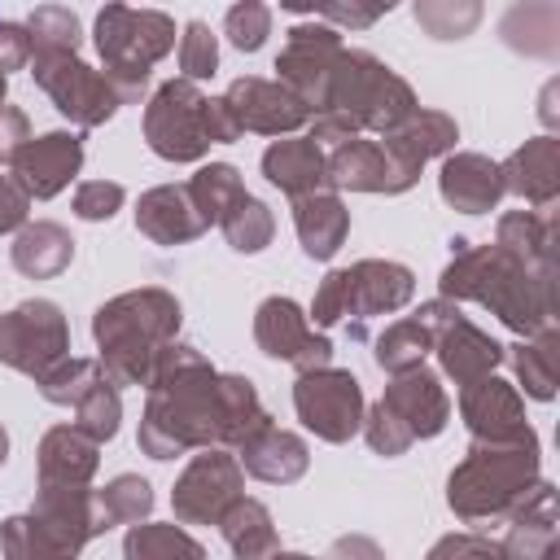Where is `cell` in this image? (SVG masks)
Returning <instances> with one entry per match:
<instances>
[{
    "label": "cell",
    "instance_id": "cell-16",
    "mask_svg": "<svg viewBox=\"0 0 560 560\" xmlns=\"http://www.w3.org/2000/svg\"><path fill=\"white\" fill-rule=\"evenodd\" d=\"M223 105L236 122V131H258V136H293L298 127L311 122V109L276 79H258V74H241L228 83Z\"/></svg>",
    "mask_w": 560,
    "mask_h": 560
},
{
    "label": "cell",
    "instance_id": "cell-37",
    "mask_svg": "<svg viewBox=\"0 0 560 560\" xmlns=\"http://www.w3.org/2000/svg\"><path fill=\"white\" fill-rule=\"evenodd\" d=\"M184 188H188V197H192V206H197V214H201L206 228L219 223L245 197V179H241V171L232 162H206Z\"/></svg>",
    "mask_w": 560,
    "mask_h": 560
},
{
    "label": "cell",
    "instance_id": "cell-19",
    "mask_svg": "<svg viewBox=\"0 0 560 560\" xmlns=\"http://www.w3.org/2000/svg\"><path fill=\"white\" fill-rule=\"evenodd\" d=\"M381 402L402 420V429L411 433V442H420V438H438V433L446 429V420H451V398H446L438 372H429L424 363L411 368V372L389 376Z\"/></svg>",
    "mask_w": 560,
    "mask_h": 560
},
{
    "label": "cell",
    "instance_id": "cell-52",
    "mask_svg": "<svg viewBox=\"0 0 560 560\" xmlns=\"http://www.w3.org/2000/svg\"><path fill=\"white\" fill-rule=\"evenodd\" d=\"M26 144H31V122H26V114L13 109V105H4V109H0V166H13Z\"/></svg>",
    "mask_w": 560,
    "mask_h": 560
},
{
    "label": "cell",
    "instance_id": "cell-4",
    "mask_svg": "<svg viewBox=\"0 0 560 560\" xmlns=\"http://www.w3.org/2000/svg\"><path fill=\"white\" fill-rule=\"evenodd\" d=\"M542 481L538 433L521 429L503 442H472L468 455L446 477V503L464 525H494L508 521L525 494Z\"/></svg>",
    "mask_w": 560,
    "mask_h": 560
},
{
    "label": "cell",
    "instance_id": "cell-23",
    "mask_svg": "<svg viewBox=\"0 0 560 560\" xmlns=\"http://www.w3.org/2000/svg\"><path fill=\"white\" fill-rule=\"evenodd\" d=\"M96 468H101V442H92L79 424H57L39 438L35 486H92Z\"/></svg>",
    "mask_w": 560,
    "mask_h": 560
},
{
    "label": "cell",
    "instance_id": "cell-48",
    "mask_svg": "<svg viewBox=\"0 0 560 560\" xmlns=\"http://www.w3.org/2000/svg\"><path fill=\"white\" fill-rule=\"evenodd\" d=\"M122 201H127V192H122V184H114V179H88V184L74 188V214H79L83 223H105V219H114V214L122 210Z\"/></svg>",
    "mask_w": 560,
    "mask_h": 560
},
{
    "label": "cell",
    "instance_id": "cell-47",
    "mask_svg": "<svg viewBox=\"0 0 560 560\" xmlns=\"http://www.w3.org/2000/svg\"><path fill=\"white\" fill-rule=\"evenodd\" d=\"M359 433H363V438H368V446H372L376 455H385V459H398V455H407V446H411V433L402 429V420H398L381 398L363 411Z\"/></svg>",
    "mask_w": 560,
    "mask_h": 560
},
{
    "label": "cell",
    "instance_id": "cell-20",
    "mask_svg": "<svg viewBox=\"0 0 560 560\" xmlns=\"http://www.w3.org/2000/svg\"><path fill=\"white\" fill-rule=\"evenodd\" d=\"M459 416H464L472 442H503V438H516L521 429H529L516 385L499 381L494 372L472 385H459Z\"/></svg>",
    "mask_w": 560,
    "mask_h": 560
},
{
    "label": "cell",
    "instance_id": "cell-35",
    "mask_svg": "<svg viewBox=\"0 0 560 560\" xmlns=\"http://www.w3.org/2000/svg\"><path fill=\"white\" fill-rule=\"evenodd\" d=\"M122 560H206V547L175 521H140L122 538Z\"/></svg>",
    "mask_w": 560,
    "mask_h": 560
},
{
    "label": "cell",
    "instance_id": "cell-33",
    "mask_svg": "<svg viewBox=\"0 0 560 560\" xmlns=\"http://www.w3.org/2000/svg\"><path fill=\"white\" fill-rule=\"evenodd\" d=\"M503 359L512 363L516 385L534 402H551L556 398V368H560V337H556V328H542L534 337H521L516 346H503Z\"/></svg>",
    "mask_w": 560,
    "mask_h": 560
},
{
    "label": "cell",
    "instance_id": "cell-38",
    "mask_svg": "<svg viewBox=\"0 0 560 560\" xmlns=\"http://www.w3.org/2000/svg\"><path fill=\"white\" fill-rule=\"evenodd\" d=\"M429 350H433V332L411 315V319H394V324H385V332L376 337L372 359H376V368H381V372L398 376V372L420 368Z\"/></svg>",
    "mask_w": 560,
    "mask_h": 560
},
{
    "label": "cell",
    "instance_id": "cell-13",
    "mask_svg": "<svg viewBox=\"0 0 560 560\" xmlns=\"http://www.w3.org/2000/svg\"><path fill=\"white\" fill-rule=\"evenodd\" d=\"M341 48L346 44H341L337 26H324L315 18L289 26V39L276 57V70H280L276 83H284L311 109V118L324 114V105H328V83H332V66H337Z\"/></svg>",
    "mask_w": 560,
    "mask_h": 560
},
{
    "label": "cell",
    "instance_id": "cell-5",
    "mask_svg": "<svg viewBox=\"0 0 560 560\" xmlns=\"http://www.w3.org/2000/svg\"><path fill=\"white\" fill-rule=\"evenodd\" d=\"M175 48V18L162 9H131V4H105L96 13V52L101 74L114 88L118 105H136L149 88L153 66Z\"/></svg>",
    "mask_w": 560,
    "mask_h": 560
},
{
    "label": "cell",
    "instance_id": "cell-51",
    "mask_svg": "<svg viewBox=\"0 0 560 560\" xmlns=\"http://www.w3.org/2000/svg\"><path fill=\"white\" fill-rule=\"evenodd\" d=\"M22 66H31V35H26V22L0 18V74L9 79V70H22Z\"/></svg>",
    "mask_w": 560,
    "mask_h": 560
},
{
    "label": "cell",
    "instance_id": "cell-30",
    "mask_svg": "<svg viewBox=\"0 0 560 560\" xmlns=\"http://www.w3.org/2000/svg\"><path fill=\"white\" fill-rule=\"evenodd\" d=\"M494 245L525 267H556V219L551 210H508L499 214Z\"/></svg>",
    "mask_w": 560,
    "mask_h": 560
},
{
    "label": "cell",
    "instance_id": "cell-1",
    "mask_svg": "<svg viewBox=\"0 0 560 560\" xmlns=\"http://www.w3.org/2000/svg\"><path fill=\"white\" fill-rule=\"evenodd\" d=\"M144 389L149 402L136 442L149 459H175L206 446L236 451L262 424H271L254 381L236 372H214L210 359L188 341H171L158 354Z\"/></svg>",
    "mask_w": 560,
    "mask_h": 560
},
{
    "label": "cell",
    "instance_id": "cell-42",
    "mask_svg": "<svg viewBox=\"0 0 560 560\" xmlns=\"http://www.w3.org/2000/svg\"><path fill=\"white\" fill-rule=\"evenodd\" d=\"M416 22L433 39H464L481 22V4L477 0H420Z\"/></svg>",
    "mask_w": 560,
    "mask_h": 560
},
{
    "label": "cell",
    "instance_id": "cell-46",
    "mask_svg": "<svg viewBox=\"0 0 560 560\" xmlns=\"http://www.w3.org/2000/svg\"><path fill=\"white\" fill-rule=\"evenodd\" d=\"M223 35H228L232 48H241V52H258V48L267 44V35H271V9L258 4V0H241V4H232V9L223 13Z\"/></svg>",
    "mask_w": 560,
    "mask_h": 560
},
{
    "label": "cell",
    "instance_id": "cell-45",
    "mask_svg": "<svg viewBox=\"0 0 560 560\" xmlns=\"http://www.w3.org/2000/svg\"><path fill=\"white\" fill-rule=\"evenodd\" d=\"M219 70V39L210 35L206 22H184V35H179V79L188 83H201V79H214Z\"/></svg>",
    "mask_w": 560,
    "mask_h": 560
},
{
    "label": "cell",
    "instance_id": "cell-27",
    "mask_svg": "<svg viewBox=\"0 0 560 560\" xmlns=\"http://www.w3.org/2000/svg\"><path fill=\"white\" fill-rule=\"evenodd\" d=\"M503 556L508 560H551L556 551V486L538 481L525 503L508 516V534H503Z\"/></svg>",
    "mask_w": 560,
    "mask_h": 560
},
{
    "label": "cell",
    "instance_id": "cell-18",
    "mask_svg": "<svg viewBox=\"0 0 560 560\" xmlns=\"http://www.w3.org/2000/svg\"><path fill=\"white\" fill-rule=\"evenodd\" d=\"M83 166V136L79 131H44L31 136V144L13 162V179L31 201L57 197Z\"/></svg>",
    "mask_w": 560,
    "mask_h": 560
},
{
    "label": "cell",
    "instance_id": "cell-60",
    "mask_svg": "<svg viewBox=\"0 0 560 560\" xmlns=\"http://www.w3.org/2000/svg\"><path fill=\"white\" fill-rule=\"evenodd\" d=\"M486 560H508V556H503V547H494V551H490Z\"/></svg>",
    "mask_w": 560,
    "mask_h": 560
},
{
    "label": "cell",
    "instance_id": "cell-14",
    "mask_svg": "<svg viewBox=\"0 0 560 560\" xmlns=\"http://www.w3.org/2000/svg\"><path fill=\"white\" fill-rule=\"evenodd\" d=\"M35 83L48 92V101L57 105V114H66L74 127H101L118 114V96L105 83L101 70H92L79 57H35L31 61Z\"/></svg>",
    "mask_w": 560,
    "mask_h": 560
},
{
    "label": "cell",
    "instance_id": "cell-59",
    "mask_svg": "<svg viewBox=\"0 0 560 560\" xmlns=\"http://www.w3.org/2000/svg\"><path fill=\"white\" fill-rule=\"evenodd\" d=\"M4 96H9V79L0 74V109H4Z\"/></svg>",
    "mask_w": 560,
    "mask_h": 560
},
{
    "label": "cell",
    "instance_id": "cell-50",
    "mask_svg": "<svg viewBox=\"0 0 560 560\" xmlns=\"http://www.w3.org/2000/svg\"><path fill=\"white\" fill-rule=\"evenodd\" d=\"M494 547H499L494 538H481V534H472V529H459V534L438 538L424 560H486Z\"/></svg>",
    "mask_w": 560,
    "mask_h": 560
},
{
    "label": "cell",
    "instance_id": "cell-53",
    "mask_svg": "<svg viewBox=\"0 0 560 560\" xmlns=\"http://www.w3.org/2000/svg\"><path fill=\"white\" fill-rule=\"evenodd\" d=\"M26 214H31V197L22 192V184L13 175H0V236L22 232Z\"/></svg>",
    "mask_w": 560,
    "mask_h": 560
},
{
    "label": "cell",
    "instance_id": "cell-24",
    "mask_svg": "<svg viewBox=\"0 0 560 560\" xmlns=\"http://www.w3.org/2000/svg\"><path fill=\"white\" fill-rule=\"evenodd\" d=\"M262 175H267V184H276L289 201L311 197V192H332V188H328V153H324L311 136H284V140L267 144V153H262Z\"/></svg>",
    "mask_w": 560,
    "mask_h": 560
},
{
    "label": "cell",
    "instance_id": "cell-43",
    "mask_svg": "<svg viewBox=\"0 0 560 560\" xmlns=\"http://www.w3.org/2000/svg\"><path fill=\"white\" fill-rule=\"evenodd\" d=\"M118 420H122V398H118V389L101 376L79 402H74V424L92 438V442H109L114 433H118Z\"/></svg>",
    "mask_w": 560,
    "mask_h": 560
},
{
    "label": "cell",
    "instance_id": "cell-10",
    "mask_svg": "<svg viewBox=\"0 0 560 560\" xmlns=\"http://www.w3.org/2000/svg\"><path fill=\"white\" fill-rule=\"evenodd\" d=\"M416 319L433 332V354H438L442 372L455 385H472V381L490 376L503 363V346L490 332H481L455 302H446V298L420 302L416 306Z\"/></svg>",
    "mask_w": 560,
    "mask_h": 560
},
{
    "label": "cell",
    "instance_id": "cell-40",
    "mask_svg": "<svg viewBox=\"0 0 560 560\" xmlns=\"http://www.w3.org/2000/svg\"><path fill=\"white\" fill-rule=\"evenodd\" d=\"M219 232H223V241H228L236 254H258V249H267L271 236H276V214H271L267 201H258L254 192H245V197L219 219Z\"/></svg>",
    "mask_w": 560,
    "mask_h": 560
},
{
    "label": "cell",
    "instance_id": "cell-2",
    "mask_svg": "<svg viewBox=\"0 0 560 560\" xmlns=\"http://www.w3.org/2000/svg\"><path fill=\"white\" fill-rule=\"evenodd\" d=\"M451 262L438 276V298L446 302H477L499 324L521 337L556 328V267H525L499 245H468L464 236L451 241Z\"/></svg>",
    "mask_w": 560,
    "mask_h": 560
},
{
    "label": "cell",
    "instance_id": "cell-34",
    "mask_svg": "<svg viewBox=\"0 0 560 560\" xmlns=\"http://www.w3.org/2000/svg\"><path fill=\"white\" fill-rule=\"evenodd\" d=\"M499 35L512 52L556 61L560 57V9L556 4H512L499 22Z\"/></svg>",
    "mask_w": 560,
    "mask_h": 560
},
{
    "label": "cell",
    "instance_id": "cell-29",
    "mask_svg": "<svg viewBox=\"0 0 560 560\" xmlns=\"http://www.w3.org/2000/svg\"><path fill=\"white\" fill-rule=\"evenodd\" d=\"M293 228H298L302 254L315 262H328L350 236V210L337 192H311L293 201Z\"/></svg>",
    "mask_w": 560,
    "mask_h": 560
},
{
    "label": "cell",
    "instance_id": "cell-56",
    "mask_svg": "<svg viewBox=\"0 0 560 560\" xmlns=\"http://www.w3.org/2000/svg\"><path fill=\"white\" fill-rule=\"evenodd\" d=\"M328 560H385V551L368 534H341V538H332Z\"/></svg>",
    "mask_w": 560,
    "mask_h": 560
},
{
    "label": "cell",
    "instance_id": "cell-7",
    "mask_svg": "<svg viewBox=\"0 0 560 560\" xmlns=\"http://www.w3.org/2000/svg\"><path fill=\"white\" fill-rule=\"evenodd\" d=\"M346 118L359 122V131H398L420 105L416 92L402 74H394L376 52L368 48H341L337 66H332V83H328V105Z\"/></svg>",
    "mask_w": 560,
    "mask_h": 560
},
{
    "label": "cell",
    "instance_id": "cell-55",
    "mask_svg": "<svg viewBox=\"0 0 560 560\" xmlns=\"http://www.w3.org/2000/svg\"><path fill=\"white\" fill-rule=\"evenodd\" d=\"M206 140H210V144H232V140H241V131H236V122H232L223 96H206Z\"/></svg>",
    "mask_w": 560,
    "mask_h": 560
},
{
    "label": "cell",
    "instance_id": "cell-11",
    "mask_svg": "<svg viewBox=\"0 0 560 560\" xmlns=\"http://www.w3.org/2000/svg\"><path fill=\"white\" fill-rule=\"evenodd\" d=\"M293 411L298 420L319 438V442H350L363 424V385L354 372L346 368H319V372H302L293 385Z\"/></svg>",
    "mask_w": 560,
    "mask_h": 560
},
{
    "label": "cell",
    "instance_id": "cell-21",
    "mask_svg": "<svg viewBox=\"0 0 560 560\" xmlns=\"http://www.w3.org/2000/svg\"><path fill=\"white\" fill-rule=\"evenodd\" d=\"M499 175H503V192L529 201L534 210H551L560 192V140L556 136L525 140L512 158L499 162Z\"/></svg>",
    "mask_w": 560,
    "mask_h": 560
},
{
    "label": "cell",
    "instance_id": "cell-8",
    "mask_svg": "<svg viewBox=\"0 0 560 560\" xmlns=\"http://www.w3.org/2000/svg\"><path fill=\"white\" fill-rule=\"evenodd\" d=\"M70 354V324L57 302L26 298L0 315V363L39 381L52 363Z\"/></svg>",
    "mask_w": 560,
    "mask_h": 560
},
{
    "label": "cell",
    "instance_id": "cell-44",
    "mask_svg": "<svg viewBox=\"0 0 560 560\" xmlns=\"http://www.w3.org/2000/svg\"><path fill=\"white\" fill-rule=\"evenodd\" d=\"M0 551H4V560H79V556H70V551H61V547L31 521V512H18V516H9V521L0 525Z\"/></svg>",
    "mask_w": 560,
    "mask_h": 560
},
{
    "label": "cell",
    "instance_id": "cell-31",
    "mask_svg": "<svg viewBox=\"0 0 560 560\" xmlns=\"http://www.w3.org/2000/svg\"><path fill=\"white\" fill-rule=\"evenodd\" d=\"M70 258H74V236L52 219H35L13 236V267L26 280H52L70 267Z\"/></svg>",
    "mask_w": 560,
    "mask_h": 560
},
{
    "label": "cell",
    "instance_id": "cell-15",
    "mask_svg": "<svg viewBox=\"0 0 560 560\" xmlns=\"http://www.w3.org/2000/svg\"><path fill=\"white\" fill-rule=\"evenodd\" d=\"M254 341L267 359H280L289 368L302 372H319V368H332V341L324 332L311 328L306 311L293 302V298H262L258 311H254Z\"/></svg>",
    "mask_w": 560,
    "mask_h": 560
},
{
    "label": "cell",
    "instance_id": "cell-58",
    "mask_svg": "<svg viewBox=\"0 0 560 560\" xmlns=\"http://www.w3.org/2000/svg\"><path fill=\"white\" fill-rule=\"evenodd\" d=\"M4 459H9V433H4V424H0V468H4Z\"/></svg>",
    "mask_w": 560,
    "mask_h": 560
},
{
    "label": "cell",
    "instance_id": "cell-39",
    "mask_svg": "<svg viewBox=\"0 0 560 560\" xmlns=\"http://www.w3.org/2000/svg\"><path fill=\"white\" fill-rule=\"evenodd\" d=\"M26 35H31V61L35 57H79V44H83L79 18L61 4H39L26 18Z\"/></svg>",
    "mask_w": 560,
    "mask_h": 560
},
{
    "label": "cell",
    "instance_id": "cell-22",
    "mask_svg": "<svg viewBox=\"0 0 560 560\" xmlns=\"http://www.w3.org/2000/svg\"><path fill=\"white\" fill-rule=\"evenodd\" d=\"M438 192L459 214H490L503 201L499 162H490L486 153H446L438 171Z\"/></svg>",
    "mask_w": 560,
    "mask_h": 560
},
{
    "label": "cell",
    "instance_id": "cell-54",
    "mask_svg": "<svg viewBox=\"0 0 560 560\" xmlns=\"http://www.w3.org/2000/svg\"><path fill=\"white\" fill-rule=\"evenodd\" d=\"M359 136V122L354 118H346V114H337V109H324V114H315L311 118V140L324 149V144H346V140H354Z\"/></svg>",
    "mask_w": 560,
    "mask_h": 560
},
{
    "label": "cell",
    "instance_id": "cell-28",
    "mask_svg": "<svg viewBox=\"0 0 560 560\" xmlns=\"http://www.w3.org/2000/svg\"><path fill=\"white\" fill-rule=\"evenodd\" d=\"M455 140H459V127H455L451 114H442V109H416L398 131L385 136V153L398 166H407V171L420 175L424 162L455 153Z\"/></svg>",
    "mask_w": 560,
    "mask_h": 560
},
{
    "label": "cell",
    "instance_id": "cell-6",
    "mask_svg": "<svg viewBox=\"0 0 560 560\" xmlns=\"http://www.w3.org/2000/svg\"><path fill=\"white\" fill-rule=\"evenodd\" d=\"M416 293V276L411 267L402 262H389V258H359L350 267H332L319 289H315V302H311V315L315 328H332V324H346V332L354 341L368 337V319L372 315H394L411 302Z\"/></svg>",
    "mask_w": 560,
    "mask_h": 560
},
{
    "label": "cell",
    "instance_id": "cell-25",
    "mask_svg": "<svg viewBox=\"0 0 560 560\" xmlns=\"http://www.w3.org/2000/svg\"><path fill=\"white\" fill-rule=\"evenodd\" d=\"M136 232L153 245H188L206 232V223L184 184H158L136 201Z\"/></svg>",
    "mask_w": 560,
    "mask_h": 560
},
{
    "label": "cell",
    "instance_id": "cell-41",
    "mask_svg": "<svg viewBox=\"0 0 560 560\" xmlns=\"http://www.w3.org/2000/svg\"><path fill=\"white\" fill-rule=\"evenodd\" d=\"M101 381V363L96 359H79V354H66L61 363H52L35 385L44 394V402L52 407H74L92 385Z\"/></svg>",
    "mask_w": 560,
    "mask_h": 560
},
{
    "label": "cell",
    "instance_id": "cell-17",
    "mask_svg": "<svg viewBox=\"0 0 560 560\" xmlns=\"http://www.w3.org/2000/svg\"><path fill=\"white\" fill-rule=\"evenodd\" d=\"M416 179L420 175L398 166L385 153V144L363 140V136H354V140H346V144H337L328 153V188L332 192H385V197H398V192L416 188Z\"/></svg>",
    "mask_w": 560,
    "mask_h": 560
},
{
    "label": "cell",
    "instance_id": "cell-9",
    "mask_svg": "<svg viewBox=\"0 0 560 560\" xmlns=\"http://www.w3.org/2000/svg\"><path fill=\"white\" fill-rule=\"evenodd\" d=\"M144 140L162 162H201L206 140V96L188 79H166L144 105Z\"/></svg>",
    "mask_w": 560,
    "mask_h": 560
},
{
    "label": "cell",
    "instance_id": "cell-32",
    "mask_svg": "<svg viewBox=\"0 0 560 560\" xmlns=\"http://www.w3.org/2000/svg\"><path fill=\"white\" fill-rule=\"evenodd\" d=\"M219 529L232 547L236 560H271L280 551V534H276V521L267 512L262 499H249L241 494L223 516H219Z\"/></svg>",
    "mask_w": 560,
    "mask_h": 560
},
{
    "label": "cell",
    "instance_id": "cell-3",
    "mask_svg": "<svg viewBox=\"0 0 560 560\" xmlns=\"http://www.w3.org/2000/svg\"><path fill=\"white\" fill-rule=\"evenodd\" d=\"M179 319H184L179 298L158 289V284L131 289V293H118V298L101 302L96 315H92L101 376L114 389L149 385V372H153L158 354L175 341Z\"/></svg>",
    "mask_w": 560,
    "mask_h": 560
},
{
    "label": "cell",
    "instance_id": "cell-49",
    "mask_svg": "<svg viewBox=\"0 0 560 560\" xmlns=\"http://www.w3.org/2000/svg\"><path fill=\"white\" fill-rule=\"evenodd\" d=\"M394 9V0H376V4H311V9H298V13H306V18H315V22H324V26H350V31H368L376 18H385Z\"/></svg>",
    "mask_w": 560,
    "mask_h": 560
},
{
    "label": "cell",
    "instance_id": "cell-57",
    "mask_svg": "<svg viewBox=\"0 0 560 560\" xmlns=\"http://www.w3.org/2000/svg\"><path fill=\"white\" fill-rule=\"evenodd\" d=\"M271 560H315V556H302V551H276Z\"/></svg>",
    "mask_w": 560,
    "mask_h": 560
},
{
    "label": "cell",
    "instance_id": "cell-26",
    "mask_svg": "<svg viewBox=\"0 0 560 560\" xmlns=\"http://www.w3.org/2000/svg\"><path fill=\"white\" fill-rule=\"evenodd\" d=\"M236 464H241L249 477L267 481V486H293V481L311 468V451H306V442H302L298 433H289V429H280V424L271 420V424H262L249 442L236 446Z\"/></svg>",
    "mask_w": 560,
    "mask_h": 560
},
{
    "label": "cell",
    "instance_id": "cell-36",
    "mask_svg": "<svg viewBox=\"0 0 560 560\" xmlns=\"http://www.w3.org/2000/svg\"><path fill=\"white\" fill-rule=\"evenodd\" d=\"M153 512V486L136 472H118L114 481H105L96 490V525L101 534L114 525H140Z\"/></svg>",
    "mask_w": 560,
    "mask_h": 560
},
{
    "label": "cell",
    "instance_id": "cell-12",
    "mask_svg": "<svg viewBox=\"0 0 560 560\" xmlns=\"http://www.w3.org/2000/svg\"><path fill=\"white\" fill-rule=\"evenodd\" d=\"M241 494H245V468L236 464V455L223 446H206L175 477L171 512L179 525H219V516Z\"/></svg>",
    "mask_w": 560,
    "mask_h": 560
}]
</instances>
